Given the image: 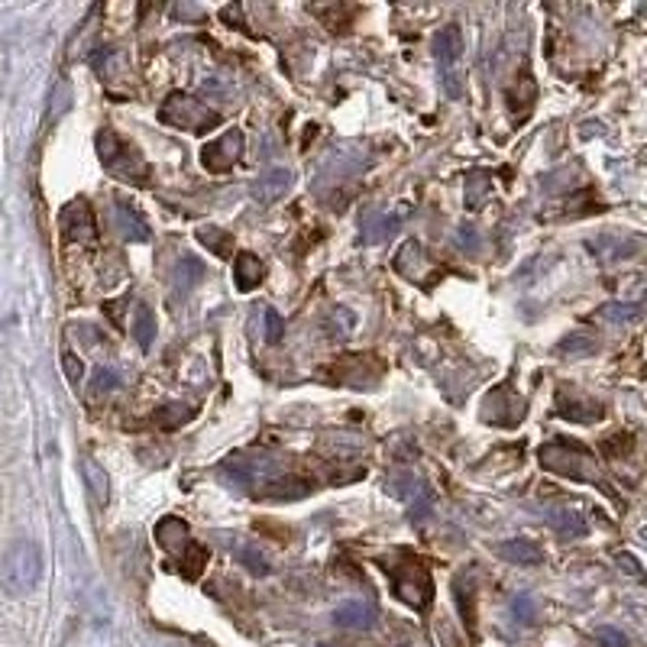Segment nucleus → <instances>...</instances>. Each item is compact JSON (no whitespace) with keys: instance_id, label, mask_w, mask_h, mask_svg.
Listing matches in <instances>:
<instances>
[{"instance_id":"1","label":"nucleus","mask_w":647,"mask_h":647,"mask_svg":"<svg viewBox=\"0 0 647 647\" xmlns=\"http://www.w3.org/2000/svg\"><path fill=\"white\" fill-rule=\"evenodd\" d=\"M538 460L547 473L554 476H563V479H576V483H593V486H602V473H599V463H596V453L586 450L583 444H576V440H550L538 450Z\"/></svg>"},{"instance_id":"2","label":"nucleus","mask_w":647,"mask_h":647,"mask_svg":"<svg viewBox=\"0 0 647 647\" xmlns=\"http://www.w3.org/2000/svg\"><path fill=\"white\" fill-rule=\"evenodd\" d=\"M39 580H43V554H39V544L13 541L7 547L4 560H0V586L7 589V596L26 599L36 593Z\"/></svg>"},{"instance_id":"3","label":"nucleus","mask_w":647,"mask_h":647,"mask_svg":"<svg viewBox=\"0 0 647 647\" xmlns=\"http://www.w3.org/2000/svg\"><path fill=\"white\" fill-rule=\"evenodd\" d=\"M98 156H101V162H104V169H107L110 175L123 178V182L143 185L146 178H149V165H146V159L140 156V149L130 146V143L123 140L120 133H114V130H101V133H98Z\"/></svg>"},{"instance_id":"4","label":"nucleus","mask_w":647,"mask_h":647,"mask_svg":"<svg viewBox=\"0 0 647 647\" xmlns=\"http://www.w3.org/2000/svg\"><path fill=\"white\" fill-rule=\"evenodd\" d=\"M385 573L392 576L395 596L405 605H411V609H428V605L434 602V580H431V573L424 570V563L405 557V560L392 563Z\"/></svg>"},{"instance_id":"5","label":"nucleus","mask_w":647,"mask_h":647,"mask_svg":"<svg viewBox=\"0 0 647 647\" xmlns=\"http://www.w3.org/2000/svg\"><path fill=\"white\" fill-rule=\"evenodd\" d=\"M162 123H169L175 130H188V133H208L214 127H220V114L211 110L208 104H201L188 94H172L169 101L162 104L159 110Z\"/></svg>"},{"instance_id":"6","label":"nucleus","mask_w":647,"mask_h":647,"mask_svg":"<svg viewBox=\"0 0 647 647\" xmlns=\"http://www.w3.org/2000/svg\"><path fill=\"white\" fill-rule=\"evenodd\" d=\"M59 227H62V237L68 243H78V246L98 243V220H94V211L85 201L65 204L62 214H59Z\"/></svg>"},{"instance_id":"7","label":"nucleus","mask_w":647,"mask_h":647,"mask_svg":"<svg viewBox=\"0 0 647 647\" xmlns=\"http://www.w3.org/2000/svg\"><path fill=\"white\" fill-rule=\"evenodd\" d=\"M243 156V130H227L224 136H217V140H211L208 146L201 149V162H204V169L208 172H230L233 165L240 162Z\"/></svg>"},{"instance_id":"8","label":"nucleus","mask_w":647,"mask_h":647,"mask_svg":"<svg viewBox=\"0 0 647 647\" xmlns=\"http://www.w3.org/2000/svg\"><path fill=\"white\" fill-rule=\"evenodd\" d=\"M483 418L499 424V428H515L525 418V398H518L508 389H492L483 402Z\"/></svg>"},{"instance_id":"9","label":"nucleus","mask_w":647,"mask_h":647,"mask_svg":"<svg viewBox=\"0 0 647 647\" xmlns=\"http://www.w3.org/2000/svg\"><path fill=\"white\" fill-rule=\"evenodd\" d=\"M395 272L405 275V279L415 285H428L434 279L437 266L428 259V253H424V246L418 240H405L402 250L395 253Z\"/></svg>"},{"instance_id":"10","label":"nucleus","mask_w":647,"mask_h":647,"mask_svg":"<svg viewBox=\"0 0 647 647\" xmlns=\"http://www.w3.org/2000/svg\"><path fill=\"white\" fill-rule=\"evenodd\" d=\"M288 191H292V172L288 169H269L256 178V182L250 185V195L259 201V204H275V201H282Z\"/></svg>"},{"instance_id":"11","label":"nucleus","mask_w":647,"mask_h":647,"mask_svg":"<svg viewBox=\"0 0 647 647\" xmlns=\"http://www.w3.org/2000/svg\"><path fill=\"white\" fill-rule=\"evenodd\" d=\"M557 411H560V418H570V421H599L602 418V405L593 402V398H583L576 389H560Z\"/></svg>"},{"instance_id":"12","label":"nucleus","mask_w":647,"mask_h":647,"mask_svg":"<svg viewBox=\"0 0 647 647\" xmlns=\"http://www.w3.org/2000/svg\"><path fill=\"white\" fill-rule=\"evenodd\" d=\"M376 605L373 602H360V599H353V602H343L340 609L334 612V622L340 628H347V631H369V628H376Z\"/></svg>"},{"instance_id":"13","label":"nucleus","mask_w":647,"mask_h":647,"mask_svg":"<svg viewBox=\"0 0 647 647\" xmlns=\"http://www.w3.org/2000/svg\"><path fill=\"white\" fill-rule=\"evenodd\" d=\"M434 55L447 72H453V65H457L460 55H463V30L460 26H444V30L434 36Z\"/></svg>"},{"instance_id":"14","label":"nucleus","mask_w":647,"mask_h":647,"mask_svg":"<svg viewBox=\"0 0 647 647\" xmlns=\"http://www.w3.org/2000/svg\"><path fill=\"white\" fill-rule=\"evenodd\" d=\"M499 557H505L508 563H518V567H541L544 550L528 538H512L499 544Z\"/></svg>"},{"instance_id":"15","label":"nucleus","mask_w":647,"mask_h":647,"mask_svg":"<svg viewBox=\"0 0 647 647\" xmlns=\"http://www.w3.org/2000/svg\"><path fill=\"white\" fill-rule=\"evenodd\" d=\"M263 275H266V266L259 256L240 253L237 259H233V282H237L240 292H253V288L263 282Z\"/></svg>"},{"instance_id":"16","label":"nucleus","mask_w":647,"mask_h":647,"mask_svg":"<svg viewBox=\"0 0 647 647\" xmlns=\"http://www.w3.org/2000/svg\"><path fill=\"white\" fill-rule=\"evenodd\" d=\"M156 544L162 547V550H169V554H178V550H185L191 541H188V525L182 518H175V515H169V518H162L159 525H156Z\"/></svg>"},{"instance_id":"17","label":"nucleus","mask_w":647,"mask_h":647,"mask_svg":"<svg viewBox=\"0 0 647 647\" xmlns=\"http://www.w3.org/2000/svg\"><path fill=\"white\" fill-rule=\"evenodd\" d=\"M114 220H117V230L123 233L127 240L133 243H146L149 240V224L143 220V214L133 208V204H117V211H114Z\"/></svg>"},{"instance_id":"18","label":"nucleus","mask_w":647,"mask_h":647,"mask_svg":"<svg viewBox=\"0 0 647 647\" xmlns=\"http://www.w3.org/2000/svg\"><path fill=\"white\" fill-rule=\"evenodd\" d=\"M81 476H85V486L91 492L94 505H107V495H110V476L104 466L94 460V457H81Z\"/></svg>"},{"instance_id":"19","label":"nucleus","mask_w":647,"mask_h":647,"mask_svg":"<svg viewBox=\"0 0 647 647\" xmlns=\"http://www.w3.org/2000/svg\"><path fill=\"white\" fill-rule=\"evenodd\" d=\"M314 486L308 483V479H301V476H279V479H269V483L259 489V495H266V499H301V495H308Z\"/></svg>"},{"instance_id":"20","label":"nucleus","mask_w":647,"mask_h":647,"mask_svg":"<svg viewBox=\"0 0 647 647\" xmlns=\"http://www.w3.org/2000/svg\"><path fill=\"white\" fill-rule=\"evenodd\" d=\"M466 208L470 211H483L486 201L492 198V172L486 169H476L466 175Z\"/></svg>"},{"instance_id":"21","label":"nucleus","mask_w":647,"mask_h":647,"mask_svg":"<svg viewBox=\"0 0 647 647\" xmlns=\"http://www.w3.org/2000/svg\"><path fill=\"white\" fill-rule=\"evenodd\" d=\"M547 521L560 538H583V534L589 531L586 518H580V512H573V508H550Z\"/></svg>"},{"instance_id":"22","label":"nucleus","mask_w":647,"mask_h":647,"mask_svg":"<svg viewBox=\"0 0 647 647\" xmlns=\"http://www.w3.org/2000/svg\"><path fill=\"white\" fill-rule=\"evenodd\" d=\"M172 567H175V573H185L188 580H198L201 570L208 567V547L191 541L185 550H178V560L172 563Z\"/></svg>"},{"instance_id":"23","label":"nucleus","mask_w":647,"mask_h":647,"mask_svg":"<svg viewBox=\"0 0 647 647\" xmlns=\"http://www.w3.org/2000/svg\"><path fill=\"white\" fill-rule=\"evenodd\" d=\"M230 554L237 557L250 573H256V576H266V573H269V560H266L263 554H259V547H256V544L233 541V544H230Z\"/></svg>"},{"instance_id":"24","label":"nucleus","mask_w":647,"mask_h":647,"mask_svg":"<svg viewBox=\"0 0 647 647\" xmlns=\"http://www.w3.org/2000/svg\"><path fill=\"white\" fill-rule=\"evenodd\" d=\"M198 243L208 246V250H211L214 256H220V259L233 256V233L220 230V227H201V230H198Z\"/></svg>"},{"instance_id":"25","label":"nucleus","mask_w":647,"mask_h":647,"mask_svg":"<svg viewBox=\"0 0 647 647\" xmlns=\"http://www.w3.org/2000/svg\"><path fill=\"white\" fill-rule=\"evenodd\" d=\"M402 220H405V211H395L392 217H389V214H373V217L366 220V227H363V230H366V240H369V243L385 240L398 224H402Z\"/></svg>"},{"instance_id":"26","label":"nucleus","mask_w":647,"mask_h":647,"mask_svg":"<svg viewBox=\"0 0 647 647\" xmlns=\"http://www.w3.org/2000/svg\"><path fill=\"white\" fill-rule=\"evenodd\" d=\"M133 337H136V343H140L143 350L153 347V337H156V314L149 311L146 305H140V308H136V314H133Z\"/></svg>"},{"instance_id":"27","label":"nucleus","mask_w":647,"mask_h":647,"mask_svg":"<svg viewBox=\"0 0 647 647\" xmlns=\"http://www.w3.org/2000/svg\"><path fill=\"white\" fill-rule=\"evenodd\" d=\"M596 350H599L596 337H586V334H570V337H563L557 343V353L560 356H570V360H580V356H589V353H596Z\"/></svg>"},{"instance_id":"28","label":"nucleus","mask_w":647,"mask_h":647,"mask_svg":"<svg viewBox=\"0 0 647 647\" xmlns=\"http://www.w3.org/2000/svg\"><path fill=\"white\" fill-rule=\"evenodd\" d=\"M191 418H195V411H191L188 405H165V408L156 411V424L165 431L182 428V424H188Z\"/></svg>"},{"instance_id":"29","label":"nucleus","mask_w":647,"mask_h":647,"mask_svg":"<svg viewBox=\"0 0 647 647\" xmlns=\"http://www.w3.org/2000/svg\"><path fill=\"white\" fill-rule=\"evenodd\" d=\"M201 275H204V266L198 263V259L195 256H182V266H178V288L188 292L191 285L201 282Z\"/></svg>"},{"instance_id":"30","label":"nucleus","mask_w":647,"mask_h":647,"mask_svg":"<svg viewBox=\"0 0 647 647\" xmlns=\"http://www.w3.org/2000/svg\"><path fill=\"white\" fill-rule=\"evenodd\" d=\"M114 389H120V373L114 366H101L98 373H94V379H91V392L94 395H107Z\"/></svg>"},{"instance_id":"31","label":"nucleus","mask_w":647,"mask_h":647,"mask_svg":"<svg viewBox=\"0 0 647 647\" xmlns=\"http://www.w3.org/2000/svg\"><path fill=\"white\" fill-rule=\"evenodd\" d=\"M602 318L605 321H618V324H628V321H638L641 318V305H605L602 308Z\"/></svg>"},{"instance_id":"32","label":"nucleus","mask_w":647,"mask_h":647,"mask_svg":"<svg viewBox=\"0 0 647 647\" xmlns=\"http://www.w3.org/2000/svg\"><path fill=\"white\" fill-rule=\"evenodd\" d=\"M263 324H266V330H263L266 343H279V340L285 337V321H282L279 311L266 308V311H263Z\"/></svg>"},{"instance_id":"33","label":"nucleus","mask_w":647,"mask_h":647,"mask_svg":"<svg viewBox=\"0 0 647 647\" xmlns=\"http://www.w3.org/2000/svg\"><path fill=\"white\" fill-rule=\"evenodd\" d=\"M62 373H65V379L72 382V385H78L81 379H85V363H81L78 353H72V350L62 353Z\"/></svg>"},{"instance_id":"34","label":"nucleus","mask_w":647,"mask_h":647,"mask_svg":"<svg viewBox=\"0 0 647 647\" xmlns=\"http://www.w3.org/2000/svg\"><path fill=\"white\" fill-rule=\"evenodd\" d=\"M596 638H599L602 647H628V638L618 628H612V625H599L596 628Z\"/></svg>"},{"instance_id":"35","label":"nucleus","mask_w":647,"mask_h":647,"mask_svg":"<svg viewBox=\"0 0 647 647\" xmlns=\"http://www.w3.org/2000/svg\"><path fill=\"white\" fill-rule=\"evenodd\" d=\"M512 612H515V618L518 622H534V602L528 599V596H518L515 602H512Z\"/></svg>"},{"instance_id":"36","label":"nucleus","mask_w":647,"mask_h":647,"mask_svg":"<svg viewBox=\"0 0 647 647\" xmlns=\"http://www.w3.org/2000/svg\"><path fill=\"white\" fill-rule=\"evenodd\" d=\"M444 88H447L450 98H460V94H463L460 75H457V72H444Z\"/></svg>"},{"instance_id":"37","label":"nucleus","mask_w":647,"mask_h":647,"mask_svg":"<svg viewBox=\"0 0 647 647\" xmlns=\"http://www.w3.org/2000/svg\"><path fill=\"white\" fill-rule=\"evenodd\" d=\"M457 243H460V250L476 253V230H473V227H463V230H460V237H457Z\"/></svg>"},{"instance_id":"38","label":"nucleus","mask_w":647,"mask_h":647,"mask_svg":"<svg viewBox=\"0 0 647 647\" xmlns=\"http://www.w3.org/2000/svg\"><path fill=\"white\" fill-rule=\"evenodd\" d=\"M395 647H421V641H398Z\"/></svg>"},{"instance_id":"39","label":"nucleus","mask_w":647,"mask_h":647,"mask_svg":"<svg viewBox=\"0 0 647 647\" xmlns=\"http://www.w3.org/2000/svg\"><path fill=\"white\" fill-rule=\"evenodd\" d=\"M324 647H350V644H324Z\"/></svg>"}]
</instances>
